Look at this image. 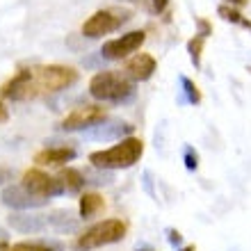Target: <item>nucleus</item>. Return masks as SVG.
<instances>
[{"label": "nucleus", "mask_w": 251, "mask_h": 251, "mask_svg": "<svg viewBox=\"0 0 251 251\" xmlns=\"http://www.w3.org/2000/svg\"><path fill=\"white\" fill-rule=\"evenodd\" d=\"M78 71L71 66L48 64L37 69H21L12 80L0 87V99L7 100H30L46 94L62 92L66 87L75 85Z\"/></svg>", "instance_id": "f257e3e1"}, {"label": "nucleus", "mask_w": 251, "mask_h": 251, "mask_svg": "<svg viewBox=\"0 0 251 251\" xmlns=\"http://www.w3.org/2000/svg\"><path fill=\"white\" fill-rule=\"evenodd\" d=\"M144 153V142L137 137H126L121 139L119 144H114L112 149H105V151H94L89 155V162L92 167H99V169H107V172H114V169H130L135 162H139Z\"/></svg>", "instance_id": "f03ea898"}, {"label": "nucleus", "mask_w": 251, "mask_h": 251, "mask_svg": "<svg viewBox=\"0 0 251 251\" xmlns=\"http://www.w3.org/2000/svg\"><path fill=\"white\" fill-rule=\"evenodd\" d=\"M89 94L92 99L105 103H126L135 96V82L126 73L100 71L89 80Z\"/></svg>", "instance_id": "7ed1b4c3"}, {"label": "nucleus", "mask_w": 251, "mask_h": 251, "mask_svg": "<svg viewBox=\"0 0 251 251\" xmlns=\"http://www.w3.org/2000/svg\"><path fill=\"white\" fill-rule=\"evenodd\" d=\"M126 238V224L121 219H103L92 228H87L78 240H75V249L78 251H92L100 247L114 245Z\"/></svg>", "instance_id": "20e7f679"}, {"label": "nucleus", "mask_w": 251, "mask_h": 251, "mask_svg": "<svg viewBox=\"0 0 251 251\" xmlns=\"http://www.w3.org/2000/svg\"><path fill=\"white\" fill-rule=\"evenodd\" d=\"M132 19L130 9H124V7H107V9H99L94 12L89 19L82 23V34L89 37V39H99L103 34H110L114 30H119L124 23Z\"/></svg>", "instance_id": "39448f33"}, {"label": "nucleus", "mask_w": 251, "mask_h": 251, "mask_svg": "<svg viewBox=\"0 0 251 251\" xmlns=\"http://www.w3.org/2000/svg\"><path fill=\"white\" fill-rule=\"evenodd\" d=\"M146 39V32L144 30H132V32H126L117 39H110L103 44L100 48V57L103 60H110V62H117V60H124L128 57L130 53H135Z\"/></svg>", "instance_id": "423d86ee"}, {"label": "nucleus", "mask_w": 251, "mask_h": 251, "mask_svg": "<svg viewBox=\"0 0 251 251\" xmlns=\"http://www.w3.org/2000/svg\"><path fill=\"white\" fill-rule=\"evenodd\" d=\"M21 185L27 187L32 194L44 197V199L60 197V194L66 192L60 176H48V174H44L41 169H27V172L23 174V183H21Z\"/></svg>", "instance_id": "0eeeda50"}, {"label": "nucleus", "mask_w": 251, "mask_h": 251, "mask_svg": "<svg viewBox=\"0 0 251 251\" xmlns=\"http://www.w3.org/2000/svg\"><path fill=\"white\" fill-rule=\"evenodd\" d=\"M2 203L12 210H34V208H44L50 199L37 197L23 185H9L2 190Z\"/></svg>", "instance_id": "6e6552de"}, {"label": "nucleus", "mask_w": 251, "mask_h": 251, "mask_svg": "<svg viewBox=\"0 0 251 251\" xmlns=\"http://www.w3.org/2000/svg\"><path fill=\"white\" fill-rule=\"evenodd\" d=\"M107 114L103 107L99 105H82V107H75L69 117H64V121L60 124L62 130L66 132H73V130H87V128H92L96 126L99 121H103Z\"/></svg>", "instance_id": "1a4fd4ad"}, {"label": "nucleus", "mask_w": 251, "mask_h": 251, "mask_svg": "<svg viewBox=\"0 0 251 251\" xmlns=\"http://www.w3.org/2000/svg\"><path fill=\"white\" fill-rule=\"evenodd\" d=\"M132 128L130 124H126V121L121 119H110V117H105L103 121H99L96 126H92V128H87L85 137L87 139H99V142H110V139H126L132 135Z\"/></svg>", "instance_id": "9d476101"}, {"label": "nucleus", "mask_w": 251, "mask_h": 251, "mask_svg": "<svg viewBox=\"0 0 251 251\" xmlns=\"http://www.w3.org/2000/svg\"><path fill=\"white\" fill-rule=\"evenodd\" d=\"M155 69H158V62H155L153 55L137 53V55H132L130 60L126 62L124 73L132 80V82H146V80L155 73Z\"/></svg>", "instance_id": "9b49d317"}, {"label": "nucleus", "mask_w": 251, "mask_h": 251, "mask_svg": "<svg viewBox=\"0 0 251 251\" xmlns=\"http://www.w3.org/2000/svg\"><path fill=\"white\" fill-rule=\"evenodd\" d=\"M7 224L19 233H41L48 226V215H32V212H12L7 217Z\"/></svg>", "instance_id": "f8f14e48"}, {"label": "nucleus", "mask_w": 251, "mask_h": 251, "mask_svg": "<svg viewBox=\"0 0 251 251\" xmlns=\"http://www.w3.org/2000/svg\"><path fill=\"white\" fill-rule=\"evenodd\" d=\"M75 155H78V151L75 149H71V146H50V149H44V151H39L37 155H34V162L37 165H66V162H71V160H75Z\"/></svg>", "instance_id": "ddd939ff"}, {"label": "nucleus", "mask_w": 251, "mask_h": 251, "mask_svg": "<svg viewBox=\"0 0 251 251\" xmlns=\"http://www.w3.org/2000/svg\"><path fill=\"white\" fill-rule=\"evenodd\" d=\"M48 224H50V228H55L60 233H71V231H78L80 217H75L71 210H55L48 215Z\"/></svg>", "instance_id": "4468645a"}, {"label": "nucleus", "mask_w": 251, "mask_h": 251, "mask_svg": "<svg viewBox=\"0 0 251 251\" xmlns=\"http://www.w3.org/2000/svg\"><path fill=\"white\" fill-rule=\"evenodd\" d=\"M103 205H105V201H103L100 194H96V192H85V194L80 197V203H78L80 219H92L94 215H99V212L103 210Z\"/></svg>", "instance_id": "2eb2a0df"}, {"label": "nucleus", "mask_w": 251, "mask_h": 251, "mask_svg": "<svg viewBox=\"0 0 251 251\" xmlns=\"http://www.w3.org/2000/svg\"><path fill=\"white\" fill-rule=\"evenodd\" d=\"M60 180H62V185H64L66 192H80L82 187H85V174L78 172V169H64V172H60Z\"/></svg>", "instance_id": "dca6fc26"}, {"label": "nucleus", "mask_w": 251, "mask_h": 251, "mask_svg": "<svg viewBox=\"0 0 251 251\" xmlns=\"http://www.w3.org/2000/svg\"><path fill=\"white\" fill-rule=\"evenodd\" d=\"M217 14L222 16L224 21H228V23H235V25H242L247 27V30H251V21H247L242 14L235 9V7H228V5H219Z\"/></svg>", "instance_id": "f3484780"}, {"label": "nucleus", "mask_w": 251, "mask_h": 251, "mask_svg": "<svg viewBox=\"0 0 251 251\" xmlns=\"http://www.w3.org/2000/svg\"><path fill=\"white\" fill-rule=\"evenodd\" d=\"M180 87H183V94H185L187 103H192V105H199V103H201V92H199V87L194 85L187 75H180Z\"/></svg>", "instance_id": "a211bd4d"}, {"label": "nucleus", "mask_w": 251, "mask_h": 251, "mask_svg": "<svg viewBox=\"0 0 251 251\" xmlns=\"http://www.w3.org/2000/svg\"><path fill=\"white\" fill-rule=\"evenodd\" d=\"M9 251H60V247L53 242H19L9 247Z\"/></svg>", "instance_id": "6ab92c4d"}, {"label": "nucleus", "mask_w": 251, "mask_h": 251, "mask_svg": "<svg viewBox=\"0 0 251 251\" xmlns=\"http://www.w3.org/2000/svg\"><path fill=\"white\" fill-rule=\"evenodd\" d=\"M201 50H203V37H192L187 41V53H190V60L194 64V69H201Z\"/></svg>", "instance_id": "aec40b11"}, {"label": "nucleus", "mask_w": 251, "mask_h": 251, "mask_svg": "<svg viewBox=\"0 0 251 251\" xmlns=\"http://www.w3.org/2000/svg\"><path fill=\"white\" fill-rule=\"evenodd\" d=\"M185 169L187 172H197L199 169V153L192 149V146H185Z\"/></svg>", "instance_id": "412c9836"}, {"label": "nucleus", "mask_w": 251, "mask_h": 251, "mask_svg": "<svg viewBox=\"0 0 251 251\" xmlns=\"http://www.w3.org/2000/svg\"><path fill=\"white\" fill-rule=\"evenodd\" d=\"M197 27H199V37H203V39H205V37H208V34H212V25H210V23H208V21H205V19H199L197 21Z\"/></svg>", "instance_id": "4be33fe9"}, {"label": "nucleus", "mask_w": 251, "mask_h": 251, "mask_svg": "<svg viewBox=\"0 0 251 251\" xmlns=\"http://www.w3.org/2000/svg\"><path fill=\"white\" fill-rule=\"evenodd\" d=\"M167 240H169V245L178 247L180 242H183V235H180L178 231H174V228H169V231H167Z\"/></svg>", "instance_id": "5701e85b"}, {"label": "nucleus", "mask_w": 251, "mask_h": 251, "mask_svg": "<svg viewBox=\"0 0 251 251\" xmlns=\"http://www.w3.org/2000/svg\"><path fill=\"white\" fill-rule=\"evenodd\" d=\"M12 176H14V172L9 169V167L0 165V185H5L7 180H12Z\"/></svg>", "instance_id": "b1692460"}, {"label": "nucleus", "mask_w": 251, "mask_h": 251, "mask_svg": "<svg viewBox=\"0 0 251 251\" xmlns=\"http://www.w3.org/2000/svg\"><path fill=\"white\" fill-rule=\"evenodd\" d=\"M167 5H169V0H151V9L155 14H162L167 9Z\"/></svg>", "instance_id": "393cba45"}, {"label": "nucleus", "mask_w": 251, "mask_h": 251, "mask_svg": "<svg viewBox=\"0 0 251 251\" xmlns=\"http://www.w3.org/2000/svg\"><path fill=\"white\" fill-rule=\"evenodd\" d=\"M9 119V112H7V107L2 105V100H0V124H5Z\"/></svg>", "instance_id": "a878e982"}, {"label": "nucleus", "mask_w": 251, "mask_h": 251, "mask_svg": "<svg viewBox=\"0 0 251 251\" xmlns=\"http://www.w3.org/2000/svg\"><path fill=\"white\" fill-rule=\"evenodd\" d=\"M224 2H228L231 7H245V5H249V0H224Z\"/></svg>", "instance_id": "bb28decb"}, {"label": "nucleus", "mask_w": 251, "mask_h": 251, "mask_svg": "<svg viewBox=\"0 0 251 251\" xmlns=\"http://www.w3.org/2000/svg\"><path fill=\"white\" fill-rule=\"evenodd\" d=\"M178 251H194V247H183V249H178Z\"/></svg>", "instance_id": "cd10ccee"}, {"label": "nucleus", "mask_w": 251, "mask_h": 251, "mask_svg": "<svg viewBox=\"0 0 251 251\" xmlns=\"http://www.w3.org/2000/svg\"><path fill=\"white\" fill-rule=\"evenodd\" d=\"M137 251H151V249H137Z\"/></svg>", "instance_id": "c85d7f7f"}]
</instances>
